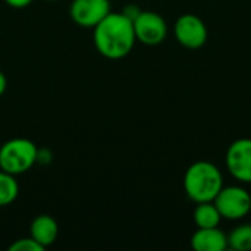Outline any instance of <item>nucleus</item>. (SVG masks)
Segmentation results:
<instances>
[{
    "label": "nucleus",
    "instance_id": "obj_1",
    "mask_svg": "<svg viewBox=\"0 0 251 251\" xmlns=\"http://www.w3.org/2000/svg\"><path fill=\"white\" fill-rule=\"evenodd\" d=\"M93 29L94 47L103 57L110 60L126 57L137 41L134 24L122 12H110Z\"/></svg>",
    "mask_w": 251,
    "mask_h": 251
},
{
    "label": "nucleus",
    "instance_id": "obj_2",
    "mask_svg": "<svg viewBox=\"0 0 251 251\" xmlns=\"http://www.w3.org/2000/svg\"><path fill=\"white\" fill-rule=\"evenodd\" d=\"M224 187L222 172L216 165L206 160L194 162L184 175V190L194 203L213 201Z\"/></svg>",
    "mask_w": 251,
    "mask_h": 251
},
{
    "label": "nucleus",
    "instance_id": "obj_3",
    "mask_svg": "<svg viewBox=\"0 0 251 251\" xmlns=\"http://www.w3.org/2000/svg\"><path fill=\"white\" fill-rule=\"evenodd\" d=\"M38 147L28 138H12L0 147V169L12 175L28 172L35 163Z\"/></svg>",
    "mask_w": 251,
    "mask_h": 251
},
{
    "label": "nucleus",
    "instance_id": "obj_4",
    "mask_svg": "<svg viewBox=\"0 0 251 251\" xmlns=\"http://www.w3.org/2000/svg\"><path fill=\"white\" fill-rule=\"evenodd\" d=\"M213 203L226 221H240L251 212L250 193L240 185L222 187Z\"/></svg>",
    "mask_w": 251,
    "mask_h": 251
},
{
    "label": "nucleus",
    "instance_id": "obj_5",
    "mask_svg": "<svg viewBox=\"0 0 251 251\" xmlns=\"http://www.w3.org/2000/svg\"><path fill=\"white\" fill-rule=\"evenodd\" d=\"M174 34L182 47L191 50L201 49L206 44L209 35L204 21L194 13L181 15L174 25Z\"/></svg>",
    "mask_w": 251,
    "mask_h": 251
},
{
    "label": "nucleus",
    "instance_id": "obj_6",
    "mask_svg": "<svg viewBox=\"0 0 251 251\" xmlns=\"http://www.w3.org/2000/svg\"><path fill=\"white\" fill-rule=\"evenodd\" d=\"M137 41L146 46H159L168 35V24L162 15L151 10H141L132 21Z\"/></svg>",
    "mask_w": 251,
    "mask_h": 251
},
{
    "label": "nucleus",
    "instance_id": "obj_7",
    "mask_svg": "<svg viewBox=\"0 0 251 251\" xmlns=\"http://www.w3.org/2000/svg\"><path fill=\"white\" fill-rule=\"evenodd\" d=\"M225 165L232 178L243 184H251V138L231 143L225 154Z\"/></svg>",
    "mask_w": 251,
    "mask_h": 251
},
{
    "label": "nucleus",
    "instance_id": "obj_8",
    "mask_svg": "<svg viewBox=\"0 0 251 251\" xmlns=\"http://www.w3.org/2000/svg\"><path fill=\"white\" fill-rule=\"evenodd\" d=\"M110 12L109 0H72L69 7L71 19L82 28H94Z\"/></svg>",
    "mask_w": 251,
    "mask_h": 251
},
{
    "label": "nucleus",
    "instance_id": "obj_9",
    "mask_svg": "<svg viewBox=\"0 0 251 251\" xmlns=\"http://www.w3.org/2000/svg\"><path fill=\"white\" fill-rule=\"evenodd\" d=\"M191 247L196 251H225L228 235L216 228H199L191 237Z\"/></svg>",
    "mask_w": 251,
    "mask_h": 251
},
{
    "label": "nucleus",
    "instance_id": "obj_10",
    "mask_svg": "<svg viewBox=\"0 0 251 251\" xmlns=\"http://www.w3.org/2000/svg\"><path fill=\"white\" fill-rule=\"evenodd\" d=\"M59 235V224L50 215H38L29 225V237H32L44 249L54 244Z\"/></svg>",
    "mask_w": 251,
    "mask_h": 251
},
{
    "label": "nucleus",
    "instance_id": "obj_11",
    "mask_svg": "<svg viewBox=\"0 0 251 251\" xmlns=\"http://www.w3.org/2000/svg\"><path fill=\"white\" fill-rule=\"evenodd\" d=\"M193 219L197 228H216L219 226L222 216L213 201H206V203H197Z\"/></svg>",
    "mask_w": 251,
    "mask_h": 251
},
{
    "label": "nucleus",
    "instance_id": "obj_12",
    "mask_svg": "<svg viewBox=\"0 0 251 251\" xmlns=\"http://www.w3.org/2000/svg\"><path fill=\"white\" fill-rule=\"evenodd\" d=\"M19 194V184L16 176L0 169V207L12 204Z\"/></svg>",
    "mask_w": 251,
    "mask_h": 251
},
{
    "label": "nucleus",
    "instance_id": "obj_13",
    "mask_svg": "<svg viewBox=\"0 0 251 251\" xmlns=\"http://www.w3.org/2000/svg\"><path fill=\"white\" fill-rule=\"evenodd\" d=\"M228 247L235 251L251 250V224H241L228 234Z\"/></svg>",
    "mask_w": 251,
    "mask_h": 251
},
{
    "label": "nucleus",
    "instance_id": "obj_14",
    "mask_svg": "<svg viewBox=\"0 0 251 251\" xmlns=\"http://www.w3.org/2000/svg\"><path fill=\"white\" fill-rule=\"evenodd\" d=\"M44 247L40 246L32 237L19 238L9 246V251H43Z\"/></svg>",
    "mask_w": 251,
    "mask_h": 251
},
{
    "label": "nucleus",
    "instance_id": "obj_15",
    "mask_svg": "<svg viewBox=\"0 0 251 251\" xmlns=\"http://www.w3.org/2000/svg\"><path fill=\"white\" fill-rule=\"evenodd\" d=\"M122 13H124L126 18H129L131 21H134V19L141 13V9H140L138 6H135V4H128V6L122 10Z\"/></svg>",
    "mask_w": 251,
    "mask_h": 251
},
{
    "label": "nucleus",
    "instance_id": "obj_16",
    "mask_svg": "<svg viewBox=\"0 0 251 251\" xmlns=\"http://www.w3.org/2000/svg\"><path fill=\"white\" fill-rule=\"evenodd\" d=\"M4 3L13 9H24L32 3V0H4Z\"/></svg>",
    "mask_w": 251,
    "mask_h": 251
},
{
    "label": "nucleus",
    "instance_id": "obj_17",
    "mask_svg": "<svg viewBox=\"0 0 251 251\" xmlns=\"http://www.w3.org/2000/svg\"><path fill=\"white\" fill-rule=\"evenodd\" d=\"M6 87H7V79H6L4 74L0 71V97H1L3 93L6 91Z\"/></svg>",
    "mask_w": 251,
    "mask_h": 251
},
{
    "label": "nucleus",
    "instance_id": "obj_18",
    "mask_svg": "<svg viewBox=\"0 0 251 251\" xmlns=\"http://www.w3.org/2000/svg\"><path fill=\"white\" fill-rule=\"evenodd\" d=\"M47 1H57V0H47Z\"/></svg>",
    "mask_w": 251,
    "mask_h": 251
}]
</instances>
